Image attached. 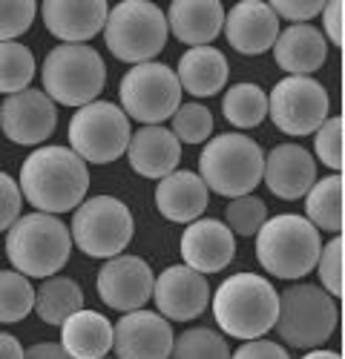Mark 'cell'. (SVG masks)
I'll list each match as a JSON object with an SVG mask.
<instances>
[{"label":"cell","mask_w":345,"mask_h":359,"mask_svg":"<svg viewBox=\"0 0 345 359\" xmlns=\"http://www.w3.org/2000/svg\"><path fill=\"white\" fill-rule=\"evenodd\" d=\"M18 187L38 213L61 216L83 201L90 190V170L69 147H35L23 158Z\"/></svg>","instance_id":"6da1fadb"},{"label":"cell","mask_w":345,"mask_h":359,"mask_svg":"<svg viewBox=\"0 0 345 359\" xmlns=\"http://www.w3.org/2000/svg\"><path fill=\"white\" fill-rule=\"evenodd\" d=\"M210 305L219 327L227 337L250 342L273 331L279 313V293L265 276L236 273L216 287Z\"/></svg>","instance_id":"7a4b0ae2"},{"label":"cell","mask_w":345,"mask_h":359,"mask_svg":"<svg viewBox=\"0 0 345 359\" xmlns=\"http://www.w3.org/2000/svg\"><path fill=\"white\" fill-rule=\"evenodd\" d=\"M323 250V238L305 216L282 213L268 219L256 233V259L276 279L308 276Z\"/></svg>","instance_id":"3957f363"},{"label":"cell","mask_w":345,"mask_h":359,"mask_svg":"<svg viewBox=\"0 0 345 359\" xmlns=\"http://www.w3.org/2000/svg\"><path fill=\"white\" fill-rule=\"evenodd\" d=\"M72 236L69 227L49 213L20 216L6 233V256L26 279H49L69 262Z\"/></svg>","instance_id":"277c9868"},{"label":"cell","mask_w":345,"mask_h":359,"mask_svg":"<svg viewBox=\"0 0 345 359\" xmlns=\"http://www.w3.org/2000/svg\"><path fill=\"white\" fill-rule=\"evenodd\" d=\"M265 153L253 138L242 133H222L205 144L198 156V178L208 190L239 198L262 184Z\"/></svg>","instance_id":"5b68a950"},{"label":"cell","mask_w":345,"mask_h":359,"mask_svg":"<svg viewBox=\"0 0 345 359\" xmlns=\"http://www.w3.org/2000/svg\"><path fill=\"white\" fill-rule=\"evenodd\" d=\"M43 93L52 104L61 107H86L98 101L107 83L104 57L86 43H61L55 46L41 67Z\"/></svg>","instance_id":"8992f818"},{"label":"cell","mask_w":345,"mask_h":359,"mask_svg":"<svg viewBox=\"0 0 345 359\" xmlns=\"http://www.w3.org/2000/svg\"><path fill=\"white\" fill-rule=\"evenodd\" d=\"M337 305L323 287L297 282L279 293V313L273 331L291 348L313 351L325 345L337 331Z\"/></svg>","instance_id":"52a82bcc"},{"label":"cell","mask_w":345,"mask_h":359,"mask_svg":"<svg viewBox=\"0 0 345 359\" xmlns=\"http://www.w3.org/2000/svg\"><path fill=\"white\" fill-rule=\"evenodd\" d=\"M167 18L147 0H124L112 6L104 23L107 49L124 64H150L167 43Z\"/></svg>","instance_id":"ba28073f"},{"label":"cell","mask_w":345,"mask_h":359,"mask_svg":"<svg viewBox=\"0 0 345 359\" xmlns=\"http://www.w3.org/2000/svg\"><path fill=\"white\" fill-rule=\"evenodd\" d=\"M135 222L130 207L115 196H95L75 207L72 213V245L93 259L121 256L133 242Z\"/></svg>","instance_id":"9c48e42d"},{"label":"cell","mask_w":345,"mask_h":359,"mask_svg":"<svg viewBox=\"0 0 345 359\" xmlns=\"http://www.w3.org/2000/svg\"><path fill=\"white\" fill-rule=\"evenodd\" d=\"M130 118L119 104L93 101L81 107L69 121V149L86 164H112L127 153Z\"/></svg>","instance_id":"30bf717a"},{"label":"cell","mask_w":345,"mask_h":359,"mask_svg":"<svg viewBox=\"0 0 345 359\" xmlns=\"http://www.w3.org/2000/svg\"><path fill=\"white\" fill-rule=\"evenodd\" d=\"M119 98L127 118L141 121L144 127H156L182 107V86L167 64L150 61L127 69L119 83Z\"/></svg>","instance_id":"8fae6325"},{"label":"cell","mask_w":345,"mask_h":359,"mask_svg":"<svg viewBox=\"0 0 345 359\" xmlns=\"http://www.w3.org/2000/svg\"><path fill=\"white\" fill-rule=\"evenodd\" d=\"M328 93L320 81L305 75L282 78L268 95V115L285 135H311L328 118Z\"/></svg>","instance_id":"7c38bea8"},{"label":"cell","mask_w":345,"mask_h":359,"mask_svg":"<svg viewBox=\"0 0 345 359\" xmlns=\"http://www.w3.org/2000/svg\"><path fill=\"white\" fill-rule=\"evenodd\" d=\"M153 285H156L153 267L141 256H124V253L107 259L95 279L101 302L121 313L141 311L147 305L153 296Z\"/></svg>","instance_id":"4fadbf2b"},{"label":"cell","mask_w":345,"mask_h":359,"mask_svg":"<svg viewBox=\"0 0 345 359\" xmlns=\"http://www.w3.org/2000/svg\"><path fill=\"white\" fill-rule=\"evenodd\" d=\"M112 351L119 359H170L172 325L153 311H130L112 325Z\"/></svg>","instance_id":"5bb4252c"},{"label":"cell","mask_w":345,"mask_h":359,"mask_svg":"<svg viewBox=\"0 0 345 359\" xmlns=\"http://www.w3.org/2000/svg\"><path fill=\"white\" fill-rule=\"evenodd\" d=\"M58 124V109L43 89H23L0 104V130L15 144H43Z\"/></svg>","instance_id":"9a60e30c"},{"label":"cell","mask_w":345,"mask_h":359,"mask_svg":"<svg viewBox=\"0 0 345 359\" xmlns=\"http://www.w3.org/2000/svg\"><path fill=\"white\" fill-rule=\"evenodd\" d=\"M156 308L164 319L172 322H190L201 316L210 305V285L208 279L196 273L187 264H172L153 285Z\"/></svg>","instance_id":"2e32d148"},{"label":"cell","mask_w":345,"mask_h":359,"mask_svg":"<svg viewBox=\"0 0 345 359\" xmlns=\"http://www.w3.org/2000/svg\"><path fill=\"white\" fill-rule=\"evenodd\" d=\"M236 256V236L219 219H196L182 233V259L196 273H219Z\"/></svg>","instance_id":"e0dca14e"},{"label":"cell","mask_w":345,"mask_h":359,"mask_svg":"<svg viewBox=\"0 0 345 359\" xmlns=\"http://www.w3.org/2000/svg\"><path fill=\"white\" fill-rule=\"evenodd\" d=\"M224 38L239 55H262L279 38V18L262 0H242L224 12Z\"/></svg>","instance_id":"ac0fdd59"},{"label":"cell","mask_w":345,"mask_h":359,"mask_svg":"<svg viewBox=\"0 0 345 359\" xmlns=\"http://www.w3.org/2000/svg\"><path fill=\"white\" fill-rule=\"evenodd\" d=\"M262 178L276 198L297 201L316 182V161L299 144H279L265 158Z\"/></svg>","instance_id":"d6986e66"},{"label":"cell","mask_w":345,"mask_h":359,"mask_svg":"<svg viewBox=\"0 0 345 359\" xmlns=\"http://www.w3.org/2000/svg\"><path fill=\"white\" fill-rule=\"evenodd\" d=\"M109 6L104 0H46L41 18L46 29L64 43H86L107 23Z\"/></svg>","instance_id":"ffe728a7"},{"label":"cell","mask_w":345,"mask_h":359,"mask_svg":"<svg viewBox=\"0 0 345 359\" xmlns=\"http://www.w3.org/2000/svg\"><path fill=\"white\" fill-rule=\"evenodd\" d=\"M167 32L193 46H210L224 29V6L219 0H172L167 9Z\"/></svg>","instance_id":"44dd1931"},{"label":"cell","mask_w":345,"mask_h":359,"mask_svg":"<svg viewBox=\"0 0 345 359\" xmlns=\"http://www.w3.org/2000/svg\"><path fill=\"white\" fill-rule=\"evenodd\" d=\"M208 201H210V190L198 178V172L190 170H172L156 187L158 213L176 224H190L201 219V213L208 210Z\"/></svg>","instance_id":"7402d4cb"},{"label":"cell","mask_w":345,"mask_h":359,"mask_svg":"<svg viewBox=\"0 0 345 359\" xmlns=\"http://www.w3.org/2000/svg\"><path fill=\"white\" fill-rule=\"evenodd\" d=\"M127 158L130 167L144 178H161L170 175L182 161V144L167 127H141L130 135L127 144Z\"/></svg>","instance_id":"603a6c76"},{"label":"cell","mask_w":345,"mask_h":359,"mask_svg":"<svg viewBox=\"0 0 345 359\" xmlns=\"http://www.w3.org/2000/svg\"><path fill=\"white\" fill-rule=\"evenodd\" d=\"M273 57H276L279 69H285L288 75L311 78V72H316L325 64L328 43L316 26L294 23L288 29H279V38L273 43Z\"/></svg>","instance_id":"cb8c5ba5"},{"label":"cell","mask_w":345,"mask_h":359,"mask_svg":"<svg viewBox=\"0 0 345 359\" xmlns=\"http://www.w3.org/2000/svg\"><path fill=\"white\" fill-rule=\"evenodd\" d=\"M230 67L227 57L216 49V46H193L182 55L176 78L182 93L193 95V98H210L219 95L224 83H227Z\"/></svg>","instance_id":"d4e9b609"},{"label":"cell","mask_w":345,"mask_h":359,"mask_svg":"<svg viewBox=\"0 0 345 359\" xmlns=\"http://www.w3.org/2000/svg\"><path fill=\"white\" fill-rule=\"evenodd\" d=\"M61 348L72 359H104L112 351V322L98 311L81 308L61 325Z\"/></svg>","instance_id":"484cf974"},{"label":"cell","mask_w":345,"mask_h":359,"mask_svg":"<svg viewBox=\"0 0 345 359\" xmlns=\"http://www.w3.org/2000/svg\"><path fill=\"white\" fill-rule=\"evenodd\" d=\"M83 308V290L75 279L67 276H49L35 290V313L46 325H64L72 313Z\"/></svg>","instance_id":"4316f807"},{"label":"cell","mask_w":345,"mask_h":359,"mask_svg":"<svg viewBox=\"0 0 345 359\" xmlns=\"http://www.w3.org/2000/svg\"><path fill=\"white\" fill-rule=\"evenodd\" d=\"M305 219L316 227L339 236L342 230V175L331 172L323 182H313L305 193Z\"/></svg>","instance_id":"83f0119b"},{"label":"cell","mask_w":345,"mask_h":359,"mask_svg":"<svg viewBox=\"0 0 345 359\" xmlns=\"http://www.w3.org/2000/svg\"><path fill=\"white\" fill-rule=\"evenodd\" d=\"M222 115L239 130H253L268 115V95L256 83H236L222 98Z\"/></svg>","instance_id":"f1b7e54d"},{"label":"cell","mask_w":345,"mask_h":359,"mask_svg":"<svg viewBox=\"0 0 345 359\" xmlns=\"http://www.w3.org/2000/svg\"><path fill=\"white\" fill-rule=\"evenodd\" d=\"M35 78V55L18 41L0 43V93L6 98L29 89Z\"/></svg>","instance_id":"f546056e"},{"label":"cell","mask_w":345,"mask_h":359,"mask_svg":"<svg viewBox=\"0 0 345 359\" xmlns=\"http://www.w3.org/2000/svg\"><path fill=\"white\" fill-rule=\"evenodd\" d=\"M35 311V287L18 271H0V322L12 325Z\"/></svg>","instance_id":"4dcf8cb0"},{"label":"cell","mask_w":345,"mask_h":359,"mask_svg":"<svg viewBox=\"0 0 345 359\" xmlns=\"http://www.w3.org/2000/svg\"><path fill=\"white\" fill-rule=\"evenodd\" d=\"M172 359H230L224 337L213 327H190L172 339Z\"/></svg>","instance_id":"1f68e13d"},{"label":"cell","mask_w":345,"mask_h":359,"mask_svg":"<svg viewBox=\"0 0 345 359\" xmlns=\"http://www.w3.org/2000/svg\"><path fill=\"white\" fill-rule=\"evenodd\" d=\"M172 135L179 144H205L213 135V112L205 104H182L172 115Z\"/></svg>","instance_id":"d6a6232c"},{"label":"cell","mask_w":345,"mask_h":359,"mask_svg":"<svg viewBox=\"0 0 345 359\" xmlns=\"http://www.w3.org/2000/svg\"><path fill=\"white\" fill-rule=\"evenodd\" d=\"M224 222H227V230L234 236H256L259 227L268 222V204L256 196H239L227 204L224 210Z\"/></svg>","instance_id":"836d02e7"},{"label":"cell","mask_w":345,"mask_h":359,"mask_svg":"<svg viewBox=\"0 0 345 359\" xmlns=\"http://www.w3.org/2000/svg\"><path fill=\"white\" fill-rule=\"evenodd\" d=\"M35 0H0V43L20 38L35 20Z\"/></svg>","instance_id":"e575fe53"},{"label":"cell","mask_w":345,"mask_h":359,"mask_svg":"<svg viewBox=\"0 0 345 359\" xmlns=\"http://www.w3.org/2000/svg\"><path fill=\"white\" fill-rule=\"evenodd\" d=\"M313 153H316V158H320L328 170H334V172L342 170V118L339 115L325 118L323 127L316 130Z\"/></svg>","instance_id":"d590c367"},{"label":"cell","mask_w":345,"mask_h":359,"mask_svg":"<svg viewBox=\"0 0 345 359\" xmlns=\"http://www.w3.org/2000/svg\"><path fill=\"white\" fill-rule=\"evenodd\" d=\"M316 267H320L323 290L331 299H339L342 296V236H334L328 245H323Z\"/></svg>","instance_id":"8d00e7d4"},{"label":"cell","mask_w":345,"mask_h":359,"mask_svg":"<svg viewBox=\"0 0 345 359\" xmlns=\"http://www.w3.org/2000/svg\"><path fill=\"white\" fill-rule=\"evenodd\" d=\"M20 204H23V196L18 182L0 170V233L9 230L20 219Z\"/></svg>","instance_id":"74e56055"},{"label":"cell","mask_w":345,"mask_h":359,"mask_svg":"<svg viewBox=\"0 0 345 359\" xmlns=\"http://www.w3.org/2000/svg\"><path fill=\"white\" fill-rule=\"evenodd\" d=\"M271 12L276 18H288L291 23H308L311 18H316L323 12V0H273V4H268Z\"/></svg>","instance_id":"f35d334b"},{"label":"cell","mask_w":345,"mask_h":359,"mask_svg":"<svg viewBox=\"0 0 345 359\" xmlns=\"http://www.w3.org/2000/svg\"><path fill=\"white\" fill-rule=\"evenodd\" d=\"M230 359H291L288 351L279 342L271 339H250L245 345H239V351L230 353Z\"/></svg>","instance_id":"ab89813d"},{"label":"cell","mask_w":345,"mask_h":359,"mask_svg":"<svg viewBox=\"0 0 345 359\" xmlns=\"http://www.w3.org/2000/svg\"><path fill=\"white\" fill-rule=\"evenodd\" d=\"M342 12H345V4L342 0H331V4L323 6V38L334 41V46H342ZM325 41V43H328Z\"/></svg>","instance_id":"60d3db41"},{"label":"cell","mask_w":345,"mask_h":359,"mask_svg":"<svg viewBox=\"0 0 345 359\" xmlns=\"http://www.w3.org/2000/svg\"><path fill=\"white\" fill-rule=\"evenodd\" d=\"M23 359H72L58 342H38L23 351Z\"/></svg>","instance_id":"b9f144b4"},{"label":"cell","mask_w":345,"mask_h":359,"mask_svg":"<svg viewBox=\"0 0 345 359\" xmlns=\"http://www.w3.org/2000/svg\"><path fill=\"white\" fill-rule=\"evenodd\" d=\"M0 359H23V345L6 331H0Z\"/></svg>","instance_id":"7bdbcfd3"},{"label":"cell","mask_w":345,"mask_h":359,"mask_svg":"<svg viewBox=\"0 0 345 359\" xmlns=\"http://www.w3.org/2000/svg\"><path fill=\"white\" fill-rule=\"evenodd\" d=\"M302 359H342V356L334 353V351H311V353H305Z\"/></svg>","instance_id":"ee69618b"},{"label":"cell","mask_w":345,"mask_h":359,"mask_svg":"<svg viewBox=\"0 0 345 359\" xmlns=\"http://www.w3.org/2000/svg\"><path fill=\"white\" fill-rule=\"evenodd\" d=\"M104 359H107V356H104Z\"/></svg>","instance_id":"f6af8a7d"}]
</instances>
